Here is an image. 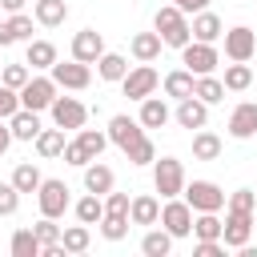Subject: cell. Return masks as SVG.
Masks as SVG:
<instances>
[{
    "label": "cell",
    "mask_w": 257,
    "mask_h": 257,
    "mask_svg": "<svg viewBox=\"0 0 257 257\" xmlns=\"http://www.w3.org/2000/svg\"><path fill=\"white\" fill-rule=\"evenodd\" d=\"M153 189L161 193V201L181 197L185 193V165L177 157H157L153 161Z\"/></svg>",
    "instance_id": "2"
},
{
    "label": "cell",
    "mask_w": 257,
    "mask_h": 257,
    "mask_svg": "<svg viewBox=\"0 0 257 257\" xmlns=\"http://www.w3.org/2000/svg\"><path fill=\"white\" fill-rule=\"evenodd\" d=\"M253 52H257V32L253 28L237 24V28L225 32V56L229 60H253Z\"/></svg>",
    "instance_id": "13"
},
{
    "label": "cell",
    "mask_w": 257,
    "mask_h": 257,
    "mask_svg": "<svg viewBox=\"0 0 257 257\" xmlns=\"http://www.w3.org/2000/svg\"><path fill=\"white\" fill-rule=\"evenodd\" d=\"M217 48L213 44H205V40H189L185 48H181V64L193 72V76H205V72H213L217 68Z\"/></svg>",
    "instance_id": "10"
},
{
    "label": "cell",
    "mask_w": 257,
    "mask_h": 257,
    "mask_svg": "<svg viewBox=\"0 0 257 257\" xmlns=\"http://www.w3.org/2000/svg\"><path fill=\"white\" fill-rule=\"evenodd\" d=\"M8 128H12V141H36L40 137V112H32V108H16L12 116H8Z\"/></svg>",
    "instance_id": "19"
},
{
    "label": "cell",
    "mask_w": 257,
    "mask_h": 257,
    "mask_svg": "<svg viewBox=\"0 0 257 257\" xmlns=\"http://www.w3.org/2000/svg\"><path fill=\"white\" fill-rule=\"evenodd\" d=\"M24 4H28V0H0L4 12H24Z\"/></svg>",
    "instance_id": "52"
},
{
    "label": "cell",
    "mask_w": 257,
    "mask_h": 257,
    "mask_svg": "<svg viewBox=\"0 0 257 257\" xmlns=\"http://www.w3.org/2000/svg\"><path fill=\"white\" fill-rule=\"evenodd\" d=\"M64 161H68V165H76V169H84L92 157L80 149V141H68V145H64Z\"/></svg>",
    "instance_id": "46"
},
{
    "label": "cell",
    "mask_w": 257,
    "mask_h": 257,
    "mask_svg": "<svg viewBox=\"0 0 257 257\" xmlns=\"http://www.w3.org/2000/svg\"><path fill=\"white\" fill-rule=\"evenodd\" d=\"M181 197L193 205V213H221L225 201H229L217 181H185V193Z\"/></svg>",
    "instance_id": "3"
},
{
    "label": "cell",
    "mask_w": 257,
    "mask_h": 257,
    "mask_svg": "<svg viewBox=\"0 0 257 257\" xmlns=\"http://www.w3.org/2000/svg\"><path fill=\"white\" fill-rule=\"evenodd\" d=\"M128 221H133V225H157V221H161V201L149 197V193L133 197V205H128Z\"/></svg>",
    "instance_id": "25"
},
{
    "label": "cell",
    "mask_w": 257,
    "mask_h": 257,
    "mask_svg": "<svg viewBox=\"0 0 257 257\" xmlns=\"http://www.w3.org/2000/svg\"><path fill=\"white\" fill-rule=\"evenodd\" d=\"M8 44H16V36H12V24L0 20V48H8Z\"/></svg>",
    "instance_id": "50"
},
{
    "label": "cell",
    "mask_w": 257,
    "mask_h": 257,
    "mask_svg": "<svg viewBox=\"0 0 257 257\" xmlns=\"http://www.w3.org/2000/svg\"><path fill=\"white\" fill-rule=\"evenodd\" d=\"M72 213H76V221H84V225H100V217H104V197L84 193V197L72 205Z\"/></svg>",
    "instance_id": "32"
},
{
    "label": "cell",
    "mask_w": 257,
    "mask_h": 257,
    "mask_svg": "<svg viewBox=\"0 0 257 257\" xmlns=\"http://www.w3.org/2000/svg\"><path fill=\"white\" fill-rule=\"evenodd\" d=\"M36 201H40V213L44 217H64L72 209V197H68V185L60 177H44L40 189H36Z\"/></svg>",
    "instance_id": "6"
},
{
    "label": "cell",
    "mask_w": 257,
    "mask_h": 257,
    "mask_svg": "<svg viewBox=\"0 0 257 257\" xmlns=\"http://www.w3.org/2000/svg\"><path fill=\"white\" fill-rule=\"evenodd\" d=\"M225 209H241V213H253V209H257V193H253V189H237V193H229Z\"/></svg>",
    "instance_id": "43"
},
{
    "label": "cell",
    "mask_w": 257,
    "mask_h": 257,
    "mask_svg": "<svg viewBox=\"0 0 257 257\" xmlns=\"http://www.w3.org/2000/svg\"><path fill=\"white\" fill-rule=\"evenodd\" d=\"M8 249H12V257H40V237L32 229H16Z\"/></svg>",
    "instance_id": "35"
},
{
    "label": "cell",
    "mask_w": 257,
    "mask_h": 257,
    "mask_svg": "<svg viewBox=\"0 0 257 257\" xmlns=\"http://www.w3.org/2000/svg\"><path fill=\"white\" fill-rule=\"evenodd\" d=\"M96 76H100V80H112V84H120V80L128 76V60H124L120 52H104V56L96 60Z\"/></svg>",
    "instance_id": "29"
},
{
    "label": "cell",
    "mask_w": 257,
    "mask_h": 257,
    "mask_svg": "<svg viewBox=\"0 0 257 257\" xmlns=\"http://www.w3.org/2000/svg\"><path fill=\"white\" fill-rule=\"evenodd\" d=\"M8 145H12V128H8L4 120H0V157L8 153Z\"/></svg>",
    "instance_id": "51"
},
{
    "label": "cell",
    "mask_w": 257,
    "mask_h": 257,
    "mask_svg": "<svg viewBox=\"0 0 257 257\" xmlns=\"http://www.w3.org/2000/svg\"><path fill=\"white\" fill-rule=\"evenodd\" d=\"M32 145H36V157H40V161H52V157H64V145H68V141H64V128L52 124V128H40V137H36Z\"/></svg>",
    "instance_id": "22"
},
{
    "label": "cell",
    "mask_w": 257,
    "mask_h": 257,
    "mask_svg": "<svg viewBox=\"0 0 257 257\" xmlns=\"http://www.w3.org/2000/svg\"><path fill=\"white\" fill-rule=\"evenodd\" d=\"M76 141H80V149H84L92 161L104 153V145H112V141H108V133H100V128H76Z\"/></svg>",
    "instance_id": "37"
},
{
    "label": "cell",
    "mask_w": 257,
    "mask_h": 257,
    "mask_svg": "<svg viewBox=\"0 0 257 257\" xmlns=\"http://www.w3.org/2000/svg\"><path fill=\"white\" fill-rule=\"evenodd\" d=\"M193 84H197V76H193L189 68H173V72L161 80L165 96H173V100H185V96H193Z\"/></svg>",
    "instance_id": "26"
},
{
    "label": "cell",
    "mask_w": 257,
    "mask_h": 257,
    "mask_svg": "<svg viewBox=\"0 0 257 257\" xmlns=\"http://www.w3.org/2000/svg\"><path fill=\"white\" fill-rule=\"evenodd\" d=\"M112 185H116V177H112V169H108L100 157L84 165V193H96V197H104V193H112Z\"/></svg>",
    "instance_id": "17"
},
{
    "label": "cell",
    "mask_w": 257,
    "mask_h": 257,
    "mask_svg": "<svg viewBox=\"0 0 257 257\" xmlns=\"http://www.w3.org/2000/svg\"><path fill=\"white\" fill-rule=\"evenodd\" d=\"M124 157H128V165H153V161H157V145H153V141H149V133H145V137L124 153Z\"/></svg>",
    "instance_id": "40"
},
{
    "label": "cell",
    "mask_w": 257,
    "mask_h": 257,
    "mask_svg": "<svg viewBox=\"0 0 257 257\" xmlns=\"http://www.w3.org/2000/svg\"><path fill=\"white\" fill-rule=\"evenodd\" d=\"M193 217H197V213H193V205H189L185 197H169V201L161 205V221H157V225H165V229L181 241V237H193Z\"/></svg>",
    "instance_id": "4"
},
{
    "label": "cell",
    "mask_w": 257,
    "mask_h": 257,
    "mask_svg": "<svg viewBox=\"0 0 257 257\" xmlns=\"http://www.w3.org/2000/svg\"><path fill=\"white\" fill-rule=\"evenodd\" d=\"M56 60H60V56H56V44H52V40H28V48H24V64H28L32 72H48Z\"/></svg>",
    "instance_id": "18"
},
{
    "label": "cell",
    "mask_w": 257,
    "mask_h": 257,
    "mask_svg": "<svg viewBox=\"0 0 257 257\" xmlns=\"http://www.w3.org/2000/svg\"><path fill=\"white\" fill-rule=\"evenodd\" d=\"M28 80H32V68H28L24 60H20V64H4V76H0V84H8V88H16V92H20Z\"/></svg>",
    "instance_id": "39"
},
{
    "label": "cell",
    "mask_w": 257,
    "mask_h": 257,
    "mask_svg": "<svg viewBox=\"0 0 257 257\" xmlns=\"http://www.w3.org/2000/svg\"><path fill=\"white\" fill-rule=\"evenodd\" d=\"M48 112H52V124H60V128H84V120H88V108L76 96H56Z\"/></svg>",
    "instance_id": "12"
},
{
    "label": "cell",
    "mask_w": 257,
    "mask_h": 257,
    "mask_svg": "<svg viewBox=\"0 0 257 257\" xmlns=\"http://www.w3.org/2000/svg\"><path fill=\"white\" fill-rule=\"evenodd\" d=\"M32 16H36L40 28H60L68 20V4L64 0H36L32 4Z\"/></svg>",
    "instance_id": "23"
},
{
    "label": "cell",
    "mask_w": 257,
    "mask_h": 257,
    "mask_svg": "<svg viewBox=\"0 0 257 257\" xmlns=\"http://www.w3.org/2000/svg\"><path fill=\"white\" fill-rule=\"evenodd\" d=\"M193 253H197V257H225V241H221V237H213V241H197Z\"/></svg>",
    "instance_id": "48"
},
{
    "label": "cell",
    "mask_w": 257,
    "mask_h": 257,
    "mask_svg": "<svg viewBox=\"0 0 257 257\" xmlns=\"http://www.w3.org/2000/svg\"><path fill=\"white\" fill-rule=\"evenodd\" d=\"M16 108H20V92L8 88V84H0V120H8Z\"/></svg>",
    "instance_id": "45"
},
{
    "label": "cell",
    "mask_w": 257,
    "mask_h": 257,
    "mask_svg": "<svg viewBox=\"0 0 257 257\" xmlns=\"http://www.w3.org/2000/svg\"><path fill=\"white\" fill-rule=\"evenodd\" d=\"M40 181H44V177H40V169H36L32 161H20V165L12 169V185H16L20 193H36Z\"/></svg>",
    "instance_id": "33"
},
{
    "label": "cell",
    "mask_w": 257,
    "mask_h": 257,
    "mask_svg": "<svg viewBox=\"0 0 257 257\" xmlns=\"http://www.w3.org/2000/svg\"><path fill=\"white\" fill-rule=\"evenodd\" d=\"M60 241H64V249H68V253H84V249L92 245V233H88V225L80 221V225H68V229L60 233Z\"/></svg>",
    "instance_id": "38"
},
{
    "label": "cell",
    "mask_w": 257,
    "mask_h": 257,
    "mask_svg": "<svg viewBox=\"0 0 257 257\" xmlns=\"http://www.w3.org/2000/svg\"><path fill=\"white\" fill-rule=\"evenodd\" d=\"M52 100H56V80H52V76H32V80L20 88V108L44 112V108H52Z\"/></svg>",
    "instance_id": "9"
},
{
    "label": "cell",
    "mask_w": 257,
    "mask_h": 257,
    "mask_svg": "<svg viewBox=\"0 0 257 257\" xmlns=\"http://www.w3.org/2000/svg\"><path fill=\"white\" fill-rule=\"evenodd\" d=\"M157 84H161L157 68H153V64H137V68H128V76L120 80V92H124L128 100H145V96L157 92Z\"/></svg>",
    "instance_id": "8"
},
{
    "label": "cell",
    "mask_w": 257,
    "mask_h": 257,
    "mask_svg": "<svg viewBox=\"0 0 257 257\" xmlns=\"http://www.w3.org/2000/svg\"><path fill=\"white\" fill-rule=\"evenodd\" d=\"M137 116H141V124H145V128H165V124L173 120V112H169V104H165L161 96H145Z\"/></svg>",
    "instance_id": "24"
},
{
    "label": "cell",
    "mask_w": 257,
    "mask_h": 257,
    "mask_svg": "<svg viewBox=\"0 0 257 257\" xmlns=\"http://www.w3.org/2000/svg\"><path fill=\"white\" fill-rule=\"evenodd\" d=\"M32 20H36V16H24V12H12V20H8V24H12V36L28 44V40H32Z\"/></svg>",
    "instance_id": "44"
},
{
    "label": "cell",
    "mask_w": 257,
    "mask_h": 257,
    "mask_svg": "<svg viewBox=\"0 0 257 257\" xmlns=\"http://www.w3.org/2000/svg\"><path fill=\"white\" fill-rule=\"evenodd\" d=\"M229 137H233V141L257 137V100H241V104L229 112Z\"/></svg>",
    "instance_id": "14"
},
{
    "label": "cell",
    "mask_w": 257,
    "mask_h": 257,
    "mask_svg": "<svg viewBox=\"0 0 257 257\" xmlns=\"http://www.w3.org/2000/svg\"><path fill=\"white\" fill-rule=\"evenodd\" d=\"M133 197L128 193H104V213H128Z\"/></svg>",
    "instance_id": "47"
},
{
    "label": "cell",
    "mask_w": 257,
    "mask_h": 257,
    "mask_svg": "<svg viewBox=\"0 0 257 257\" xmlns=\"http://www.w3.org/2000/svg\"><path fill=\"white\" fill-rule=\"evenodd\" d=\"M221 137L217 133H209V128H197L193 133V161H217L221 157Z\"/></svg>",
    "instance_id": "28"
},
{
    "label": "cell",
    "mask_w": 257,
    "mask_h": 257,
    "mask_svg": "<svg viewBox=\"0 0 257 257\" xmlns=\"http://www.w3.org/2000/svg\"><path fill=\"white\" fill-rule=\"evenodd\" d=\"M145 137V124H141V116H128V112H116L112 120H108V141L120 149V153H128L137 141Z\"/></svg>",
    "instance_id": "11"
},
{
    "label": "cell",
    "mask_w": 257,
    "mask_h": 257,
    "mask_svg": "<svg viewBox=\"0 0 257 257\" xmlns=\"http://www.w3.org/2000/svg\"><path fill=\"white\" fill-rule=\"evenodd\" d=\"M32 233H36V237H40V249H44V245H56V241H60V233H64V229H60V225H56V217H44V213H40V221H36V225H32Z\"/></svg>",
    "instance_id": "41"
},
{
    "label": "cell",
    "mask_w": 257,
    "mask_h": 257,
    "mask_svg": "<svg viewBox=\"0 0 257 257\" xmlns=\"http://www.w3.org/2000/svg\"><path fill=\"white\" fill-rule=\"evenodd\" d=\"M173 4H177L185 16H197V12H205V8H209V0H173Z\"/></svg>",
    "instance_id": "49"
},
{
    "label": "cell",
    "mask_w": 257,
    "mask_h": 257,
    "mask_svg": "<svg viewBox=\"0 0 257 257\" xmlns=\"http://www.w3.org/2000/svg\"><path fill=\"white\" fill-rule=\"evenodd\" d=\"M48 76L56 80V88H68V92H80V88H88L92 84V64H84V60H56L52 68H48Z\"/></svg>",
    "instance_id": "5"
},
{
    "label": "cell",
    "mask_w": 257,
    "mask_h": 257,
    "mask_svg": "<svg viewBox=\"0 0 257 257\" xmlns=\"http://www.w3.org/2000/svg\"><path fill=\"white\" fill-rule=\"evenodd\" d=\"M173 241H177V237H173L165 225H161V229H149V233L141 237V253H145V257H169V253H173Z\"/></svg>",
    "instance_id": "27"
},
{
    "label": "cell",
    "mask_w": 257,
    "mask_h": 257,
    "mask_svg": "<svg viewBox=\"0 0 257 257\" xmlns=\"http://www.w3.org/2000/svg\"><path fill=\"white\" fill-rule=\"evenodd\" d=\"M173 120L181 124V128H205L209 124V104L201 100V96H185V100H177V112H173Z\"/></svg>",
    "instance_id": "16"
},
{
    "label": "cell",
    "mask_w": 257,
    "mask_h": 257,
    "mask_svg": "<svg viewBox=\"0 0 257 257\" xmlns=\"http://www.w3.org/2000/svg\"><path fill=\"white\" fill-rule=\"evenodd\" d=\"M128 225H133L128 213H104L100 217V237L104 241H124L128 237Z\"/></svg>",
    "instance_id": "34"
},
{
    "label": "cell",
    "mask_w": 257,
    "mask_h": 257,
    "mask_svg": "<svg viewBox=\"0 0 257 257\" xmlns=\"http://www.w3.org/2000/svg\"><path fill=\"white\" fill-rule=\"evenodd\" d=\"M221 229H225V221L217 213H197L193 217V237L197 241H213V237H221Z\"/></svg>",
    "instance_id": "36"
},
{
    "label": "cell",
    "mask_w": 257,
    "mask_h": 257,
    "mask_svg": "<svg viewBox=\"0 0 257 257\" xmlns=\"http://www.w3.org/2000/svg\"><path fill=\"white\" fill-rule=\"evenodd\" d=\"M104 52H108V48H104V36H100L96 28H80V32L72 36V56H76V60H84V64H96Z\"/></svg>",
    "instance_id": "15"
},
{
    "label": "cell",
    "mask_w": 257,
    "mask_h": 257,
    "mask_svg": "<svg viewBox=\"0 0 257 257\" xmlns=\"http://www.w3.org/2000/svg\"><path fill=\"white\" fill-rule=\"evenodd\" d=\"M189 24H193V40L217 44V40L225 36V24H221V16H217V12H209V8H205V12H197Z\"/></svg>",
    "instance_id": "20"
},
{
    "label": "cell",
    "mask_w": 257,
    "mask_h": 257,
    "mask_svg": "<svg viewBox=\"0 0 257 257\" xmlns=\"http://www.w3.org/2000/svg\"><path fill=\"white\" fill-rule=\"evenodd\" d=\"M225 92H245L249 84H253V68H249V60H233V64H225Z\"/></svg>",
    "instance_id": "30"
},
{
    "label": "cell",
    "mask_w": 257,
    "mask_h": 257,
    "mask_svg": "<svg viewBox=\"0 0 257 257\" xmlns=\"http://www.w3.org/2000/svg\"><path fill=\"white\" fill-rule=\"evenodd\" d=\"M193 96H201L205 104H221V100H225V80H221V76H213V72H205V76H197Z\"/></svg>",
    "instance_id": "31"
},
{
    "label": "cell",
    "mask_w": 257,
    "mask_h": 257,
    "mask_svg": "<svg viewBox=\"0 0 257 257\" xmlns=\"http://www.w3.org/2000/svg\"><path fill=\"white\" fill-rule=\"evenodd\" d=\"M153 28L161 32L165 48H185V44L193 40V24H189V16H185L177 4H165V8H157V16H153Z\"/></svg>",
    "instance_id": "1"
},
{
    "label": "cell",
    "mask_w": 257,
    "mask_h": 257,
    "mask_svg": "<svg viewBox=\"0 0 257 257\" xmlns=\"http://www.w3.org/2000/svg\"><path fill=\"white\" fill-rule=\"evenodd\" d=\"M161 48H165V40H161L157 28H153V32H137V36L128 40V52H133L141 64H153V60L161 56Z\"/></svg>",
    "instance_id": "21"
},
{
    "label": "cell",
    "mask_w": 257,
    "mask_h": 257,
    "mask_svg": "<svg viewBox=\"0 0 257 257\" xmlns=\"http://www.w3.org/2000/svg\"><path fill=\"white\" fill-rule=\"evenodd\" d=\"M16 209H20V189L12 181H4L0 185V217H12Z\"/></svg>",
    "instance_id": "42"
},
{
    "label": "cell",
    "mask_w": 257,
    "mask_h": 257,
    "mask_svg": "<svg viewBox=\"0 0 257 257\" xmlns=\"http://www.w3.org/2000/svg\"><path fill=\"white\" fill-rule=\"evenodd\" d=\"M253 225H257V217H253V213L225 209V229H221L225 249H245V245H249V237H253Z\"/></svg>",
    "instance_id": "7"
}]
</instances>
